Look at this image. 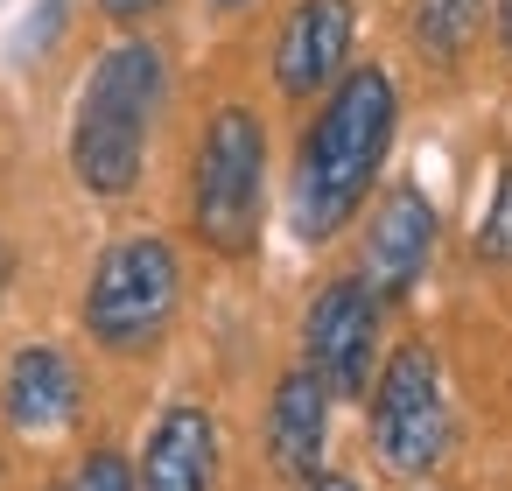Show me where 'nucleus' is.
<instances>
[{
  "label": "nucleus",
  "instance_id": "obj_2",
  "mask_svg": "<svg viewBox=\"0 0 512 491\" xmlns=\"http://www.w3.org/2000/svg\"><path fill=\"white\" fill-rule=\"evenodd\" d=\"M169 99V64L155 43L127 36L113 50H99V64L85 71L78 92V120H71V169L92 197H127L148 169V127Z\"/></svg>",
  "mask_w": 512,
  "mask_h": 491
},
{
  "label": "nucleus",
  "instance_id": "obj_19",
  "mask_svg": "<svg viewBox=\"0 0 512 491\" xmlns=\"http://www.w3.org/2000/svg\"><path fill=\"white\" fill-rule=\"evenodd\" d=\"M8 274H15V260H8V246H0V288H8Z\"/></svg>",
  "mask_w": 512,
  "mask_h": 491
},
{
  "label": "nucleus",
  "instance_id": "obj_15",
  "mask_svg": "<svg viewBox=\"0 0 512 491\" xmlns=\"http://www.w3.org/2000/svg\"><path fill=\"white\" fill-rule=\"evenodd\" d=\"M99 8L113 15V22H141V15H155L162 0H99Z\"/></svg>",
  "mask_w": 512,
  "mask_h": 491
},
{
  "label": "nucleus",
  "instance_id": "obj_7",
  "mask_svg": "<svg viewBox=\"0 0 512 491\" xmlns=\"http://www.w3.org/2000/svg\"><path fill=\"white\" fill-rule=\"evenodd\" d=\"M351 36H358L351 0H295L281 36H274V85L288 99L330 92L344 78V64H351Z\"/></svg>",
  "mask_w": 512,
  "mask_h": 491
},
{
  "label": "nucleus",
  "instance_id": "obj_18",
  "mask_svg": "<svg viewBox=\"0 0 512 491\" xmlns=\"http://www.w3.org/2000/svg\"><path fill=\"white\" fill-rule=\"evenodd\" d=\"M211 8H218V15H239V8H253V0H211Z\"/></svg>",
  "mask_w": 512,
  "mask_h": 491
},
{
  "label": "nucleus",
  "instance_id": "obj_6",
  "mask_svg": "<svg viewBox=\"0 0 512 491\" xmlns=\"http://www.w3.org/2000/svg\"><path fill=\"white\" fill-rule=\"evenodd\" d=\"M379 316H386V302L372 295L365 274H337L316 288V302L302 316V358L330 386V400H365V386L379 372Z\"/></svg>",
  "mask_w": 512,
  "mask_h": 491
},
{
  "label": "nucleus",
  "instance_id": "obj_1",
  "mask_svg": "<svg viewBox=\"0 0 512 491\" xmlns=\"http://www.w3.org/2000/svg\"><path fill=\"white\" fill-rule=\"evenodd\" d=\"M393 127H400V92H393V78L379 64H358V71H344L330 85L323 113L302 134V155H295V190H288L295 239L323 246L358 218L365 190L386 169Z\"/></svg>",
  "mask_w": 512,
  "mask_h": 491
},
{
  "label": "nucleus",
  "instance_id": "obj_16",
  "mask_svg": "<svg viewBox=\"0 0 512 491\" xmlns=\"http://www.w3.org/2000/svg\"><path fill=\"white\" fill-rule=\"evenodd\" d=\"M498 43H505V57H512V0H498Z\"/></svg>",
  "mask_w": 512,
  "mask_h": 491
},
{
  "label": "nucleus",
  "instance_id": "obj_17",
  "mask_svg": "<svg viewBox=\"0 0 512 491\" xmlns=\"http://www.w3.org/2000/svg\"><path fill=\"white\" fill-rule=\"evenodd\" d=\"M309 491H358V484H351V477H323V470H316V477H309Z\"/></svg>",
  "mask_w": 512,
  "mask_h": 491
},
{
  "label": "nucleus",
  "instance_id": "obj_12",
  "mask_svg": "<svg viewBox=\"0 0 512 491\" xmlns=\"http://www.w3.org/2000/svg\"><path fill=\"white\" fill-rule=\"evenodd\" d=\"M484 8H491V0H414V50L428 64H456L477 43Z\"/></svg>",
  "mask_w": 512,
  "mask_h": 491
},
{
  "label": "nucleus",
  "instance_id": "obj_10",
  "mask_svg": "<svg viewBox=\"0 0 512 491\" xmlns=\"http://www.w3.org/2000/svg\"><path fill=\"white\" fill-rule=\"evenodd\" d=\"M78 400H85V386H78V365L64 351L29 344V351L8 358V379H0V414H8V428L50 435V428L78 421Z\"/></svg>",
  "mask_w": 512,
  "mask_h": 491
},
{
  "label": "nucleus",
  "instance_id": "obj_8",
  "mask_svg": "<svg viewBox=\"0 0 512 491\" xmlns=\"http://www.w3.org/2000/svg\"><path fill=\"white\" fill-rule=\"evenodd\" d=\"M428 260H435V204H428L414 183H393V190L379 197V211H372L358 274L372 281L379 302H400V295L421 288Z\"/></svg>",
  "mask_w": 512,
  "mask_h": 491
},
{
  "label": "nucleus",
  "instance_id": "obj_4",
  "mask_svg": "<svg viewBox=\"0 0 512 491\" xmlns=\"http://www.w3.org/2000/svg\"><path fill=\"white\" fill-rule=\"evenodd\" d=\"M176 302H183V267H176V246L141 232V239H113L92 267V288H85V330L92 344L134 358V351H155L176 323Z\"/></svg>",
  "mask_w": 512,
  "mask_h": 491
},
{
  "label": "nucleus",
  "instance_id": "obj_13",
  "mask_svg": "<svg viewBox=\"0 0 512 491\" xmlns=\"http://www.w3.org/2000/svg\"><path fill=\"white\" fill-rule=\"evenodd\" d=\"M477 260H484V267H512V162L498 169L491 211H484V225H477Z\"/></svg>",
  "mask_w": 512,
  "mask_h": 491
},
{
  "label": "nucleus",
  "instance_id": "obj_3",
  "mask_svg": "<svg viewBox=\"0 0 512 491\" xmlns=\"http://www.w3.org/2000/svg\"><path fill=\"white\" fill-rule=\"evenodd\" d=\"M260 218H267V127L253 106H218L190 169V232L211 253L246 260L260 246Z\"/></svg>",
  "mask_w": 512,
  "mask_h": 491
},
{
  "label": "nucleus",
  "instance_id": "obj_5",
  "mask_svg": "<svg viewBox=\"0 0 512 491\" xmlns=\"http://www.w3.org/2000/svg\"><path fill=\"white\" fill-rule=\"evenodd\" d=\"M372 456L393 470V477H428L442 456H449V393H442V358L407 337L379 372H372Z\"/></svg>",
  "mask_w": 512,
  "mask_h": 491
},
{
  "label": "nucleus",
  "instance_id": "obj_9",
  "mask_svg": "<svg viewBox=\"0 0 512 491\" xmlns=\"http://www.w3.org/2000/svg\"><path fill=\"white\" fill-rule=\"evenodd\" d=\"M323 449H330V386L309 365H295V372H281V386L267 400V456L281 477L309 484L323 470Z\"/></svg>",
  "mask_w": 512,
  "mask_h": 491
},
{
  "label": "nucleus",
  "instance_id": "obj_14",
  "mask_svg": "<svg viewBox=\"0 0 512 491\" xmlns=\"http://www.w3.org/2000/svg\"><path fill=\"white\" fill-rule=\"evenodd\" d=\"M71 491H141L134 484V463L120 449H92L78 470H71Z\"/></svg>",
  "mask_w": 512,
  "mask_h": 491
},
{
  "label": "nucleus",
  "instance_id": "obj_20",
  "mask_svg": "<svg viewBox=\"0 0 512 491\" xmlns=\"http://www.w3.org/2000/svg\"><path fill=\"white\" fill-rule=\"evenodd\" d=\"M50 491H71V477H64V484H50Z\"/></svg>",
  "mask_w": 512,
  "mask_h": 491
},
{
  "label": "nucleus",
  "instance_id": "obj_11",
  "mask_svg": "<svg viewBox=\"0 0 512 491\" xmlns=\"http://www.w3.org/2000/svg\"><path fill=\"white\" fill-rule=\"evenodd\" d=\"M141 491H211L218 484V428L204 407H169L141 449Z\"/></svg>",
  "mask_w": 512,
  "mask_h": 491
}]
</instances>
